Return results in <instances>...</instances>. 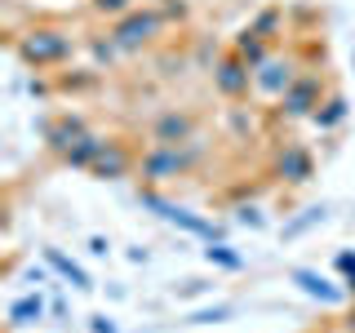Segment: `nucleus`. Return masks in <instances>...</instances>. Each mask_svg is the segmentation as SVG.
Segmentation results:
<instances>
[{
    "label": "nucleus",
    "mask_w": 355,
    "mask_h": 333,
    "mask_svg": "<svg viewBox=\"0 0 355 333\" xmlns=\"http://www.w3.org/2000/svg\"><path fill=\"white\" fill-rule=\"evenodd\" d=\"M14 53H18L22 67H36V71H44V67H62L76 53V36H71V31H62V27L40 22V27H27L14 40Z\"/></svg>",
    "instance_id": "nucleus-1"
},
{
    "label": "nucleus",
    "mask_w": 355,
    "mask_h": 333,
    "mask_svg": "<svg viewBox=\"0 0 355 333\" xmlns=\"http://www.w3.org/2000/svg\"><path fill=\"white\" fill-rule=\"evenodd\" d=\"M196 160H200V138H191V142H151L138 160V173H142L147 187H164V182H173V178L191 173Z\"/></svg>",
    "instance_id": "nucleus-2"
},
{
    "label": "nucleus",
    "mask_w": 355,
    "mask_h": 333,
    "mask_svg": "<svg viewBox=\"0 0 355 333\" xmlns=\"http://www.w3.org/2000/svg\"><path fill=\"white\" fill-rule=\"evenodd\" d=\"M160 31H164V14L151 9V5H138V9H129L125 18L111 22L107 40L116 44L120 53H138V49H147V44L160 40Z\"/></svg>",
    "instance_id": "nucleus-3"
},
{
    "label": "nucleus",
    "mask_w": 355,
    "mask_h": 333,
    "mask_svg": "<svg viewBox=\"0 0 355 333\" xmlns=\"http://www.w3.org/2000/svg\"><path fill=\"white\" fill-rule=\"evenodd\" d=\"M324 98H329V80L320 71H302L280 98H275V116L280 120H311Z\"/></svg>",
    "instance_id": "nucleus-4"
},
{
    "label": "nucleus",
    "mask_w": 355,
    "mask_h": 333,
    "mask_svg": "<svg viewBox=\"0 0 355 333\" xmlns=\"http://www.w3.org/2000/svg\"><path fill=\"white\" fill-rule=\"evenodd\" d=\"M271 173L280 178V182H288V187H302V182H311L315 178V155H311V147L306 142H280V147L271 151Z\"/></svg>",
    "instance_id": "nucleus-5"
},
{
    "label": "nucleus",
    "mask_w": 355,
    "mask_h": 333,
    "mask_svg": "<svg viewBox=\"0 0 355 333\" xmlns=\"http://www.w3.org/2000/svg\"><path fill=\"white\" fill-rule=\"evenodd\" d=\"M214 89H218L222 98H231V103L249 98V94H253V67L244 62L236 49H227V53L214 62Z\"/></svg>",
    "instance_id": "nucleus-6"
},
{
    "label": "nucleus",
    "mask_w": 355,
    "mask_h": 333,
    "mask_svg": "<svg viewBox=\"0 0 355 333\" xmlns=\"http://www.w3.org/2000/svg\"><path fill=\"white\" fill-rule=\"evenodd\" d=\"M302 76V67H297L293 53H271L262 67H253V94L262 98H280L288 85Z\"/></svg>",
    "instance_id": "nucleus-7"
},
{
    "label": "nucleus",
    "mask_w": 355,
    "mask_h": 333,
    "mask_svg": "<svg viewBox=\"0 0 355 333\" xmlns=\"http://www.w3.org/2000/svg\"><path fill=\"white\" fill-rule=\"evenodd\" d=\"M138 160H142V151H133L125 138H107L89 173H94V178H103V182H111V178H129L133 169H138Z\"/></svg>",
    "instance_id": "nucleus-8"
},
{
    "label": "nucleus",
    "mask_w": 355,
    "mask_h": 333,
    "mask_svg": "<svg viewBox=\"0 0 355 333\" xmlns=\"http://www.w3.org/2000/svg\"><path fill=\"white\" fill-rule=\"evenodd\" d=\"M40 133H44V147L53 155H67V147L89 133V125H85L80 111H62V116H53V120H40Z\"/></svg>",
    "instance_id": "nucleus-9"
},
{
    "label": "nucleus",
    "mask_w": 355,
    "mask_h": 333,
    "mask_svg": "<svg viewBox=\"0 0 355 333\" xmlns=\"http://www.w3.org/2000/svg\"><path fill=\"white\" fill-rule=\"evenodd\" d=\"M200 129V116L196 111H182V107H169L151 120V142H191Z\"/></svg>",
    "instance_id": "nucleus-10"
},
{
    "label": "nucleus",
    "mask_w": 355,
    "mask_h": 333,
    "mask_svg": "<svg viewBox=\"0 0 355 333\" xmlns=\"http://www.w3.org/2000/svg\"><path fill=\"white\" fill-rule=\"evenodd\" d=\"M288 280H293L297 289H302V293H311V298H320V302H342V298H351L347 289H338L329 280V275H320V271H311V266H293V271H288Z\"/></svg>",
    "instance_id": "nucleus-11"
},
{
    "label": "nucleus",
    "mask_w": 355,
    "mask_h": 333,
    "mask_svg": "<svg viewBox=\"0 0 355 333\" xmlns=\"http://www.w3.org/2000/svg\"><path fill=\"white\" fill-rule=\"evenodd\" d=\"M231 49H236L249 67H262V62L275 53V49H271V40H266L262 31H253V27H240V31H236V40H231Z\"/></svg>",
    "instance_id": "nucleus-12"
},
{
    "label": "nucleus",
    "mask_w": 355,
    "mask_h": 333,
    "mask_svg": "<svg viewBox=\"0 0 355 333\" xmlns=\"http://www.w3.org/2000/svg\"><path fill=\"white\" fill-rule=\"evenodd\" d=\"M103 142H107V138H98V133H85V138H76L71 147H67L62 164H67V169H94V160H98V151H103Z\"/></svg>",
    "instance_id": "nucleus-13"
},
{
    "label": "nucleus",
    "mask_w": 355,
    "mask_h": 333,
    "mask_svg": "<svg viewBox=\"0 0 355 333\" xmlns=\"http://www.w3.org/2000/svg\"><path fill=\"white\" fill-rule=\"evenodd\" d=\"M347 98H342V94H329L324 98V103H320V111H315V116H311V125H315L320 133H333V129H338L342 125V120H347Z\"/></svg>",
    "instance_id": "nucleus-14"
},
{
    "label": "nucleus",
    "mask_w": 355,
    "mask_h": 333,
    "mask_svg": "<svg viewBox=\"0 0 355 333\" xmlns=\"http://www.w3.org/2000/svg\"><path fill=\"white\" fill-rule=\"evenodd\" d=\"M44 262H49L53 271L62 275V280H71L76 289H94V280L85 275V266H80V262H71L67 253H58V249H44Z\"/></svg>",
    "instance_id": "nucleus-15"
},
{
    "label": "nucleus",
    "mask_w": 355,
    "mask_h": 333,
    "mask_svg": "<svg viewBox=\"0 0 355 333\" xmlns=\"http://www.w3.org/2000/svg\"><path fill=\"white\" fill-rule=\"evenodd\" d=\"M36 320H44V298L40 293H27L9 307V325H36Z\"/></svg>",
    "instance_id": "nucleus-16"
},
{
    "label": "nucleus",
    "mask_w": 355,
    "mask_h": 333,
    "mask_svg": "<svg viewBox=\"0 0 355 333\" xmlns=\"http://www.w3.org/2000/svg\"><path fill=\"white\" fill-rule=\"evenodd\" d=\"M205 258L214 262V266H227V271H240V266H244V258H240L236 249H231V244H222V240H209Z\"/></svg>",
    "instance_id": "nucleus-17"
},
{
    "label": "nucleus",
    "mask_w": 355,
    "mask_h": 333,
    "mask_svg": "<svg viewBox=\"0 0 355 333\" xmlns=\"http://www.w3.org/2000/svg\"><path fill=\"white\" fill-rule=\"evenodd\" d=\"M280 22H284V9H262V14L253 18L249 27H253V31H262L266 40H275V36H280Z\"/></svg>",
    "instance_id": "nucleus-18"
},
{
    "label": "nucleus",
    "mask_w": 355,
    "mask_h": 333,
    "mask_svg": "<svg viewBox=\"0 0 355 333\" xmlns=\"http://www.w3.org/2000/svg\"><path fill=\"white\" fill-rule=\"evenodd\" d=\"M89 9H94L98 18H111V22H116V18H125L129 9H138V5H133V0H89Z\"/></svg>",
    "instance_id": "nucleus-19"
},
{
    "label": "nucleus",
    "mask_w": 355,
    "mask_h": 333,
    "mask_svg": "<svg viewBox=\"0 0 355 333\" xmlns=\"http://www.w3.org/2000/svg\"><path fill=\"white\" fill-rule=\"evenodd\" d=\"M315 218H324V209H306V218H297L293 227H284V236H297V231H306V227H311Z\"/></svg>",
    "instance_id": "nucleus-20"
},
{
    "label": "nucleus",
    "mask_w": 355,
    "mask_h": 333,
    "mask_svg": "<svg viewBox=\"0 0 355 333\" xmlns=\"http://www.w3.org/2000/svg\"><path fill=\"white\" fill-rule=\"evenodd\" d=\"M89 329H94V333H116L111 316H89Z\"/></svg>",
    "instance_id": "nucleus-21"
},
{
    "label": "nucleus",
    "mask_w": 355,
    "mask_h": 333,
    "mask_svg": "<svg viewBox=\"0 0 355 333\" xmlns=\"http://www.w3.org/2000/svg\"><path fill=\"white\" fill-rule=\"evenodd\" d=\"M240 222H244V227H262V214H258L253 205H244V209H240Z\"/></svg>",
    "instance_id": "nucleus-22"
},
{
    "label": "nucleus",
    "mask_w": 355,
    "mask_h": 333,
    "mask_svg": "<svg viewBox=\"0 0 355 333\" xmlns=\"http://www.w3.org/2000/svg\"><path fill=\"white\" fill-rule=\"evenodd\" d=\"M333 266H338V271H351V266H355V253H351V249H342V253H338V262H333Z\"/></svg>",
    "instance_id": "nucleus-23"
},
{
    "label": "nucleus",
    "mask_w": 355,
    "mask_h": 333,
    "mask_svg": "<svg viewBox=\"0 0 355 333\" xmlns=\"http://www.w3.org/2000/svg\"><path fill=\"white\" fill-rule=\"evenodd\" d=\"M342 329H347V333H355V307L347 311V320H342Z\"/></svg>",
    "instance_id": "nucleus-24"
},
{
    "label": "nucleus",
    "mask_w": 355,
    "mask_h": 333,
    "mask_svg": "<svg viewBox=\"0 0 355 333\" xmlns=\"http://www.w3.org/2000/svg\"><path fill=\"white\" fill-rule=\"evenodd\" d=\"M347 293L355 298V266H351V271H347Z\"/></svg>",
    "instance_id": "nucleus-25"
}]
</instances>
